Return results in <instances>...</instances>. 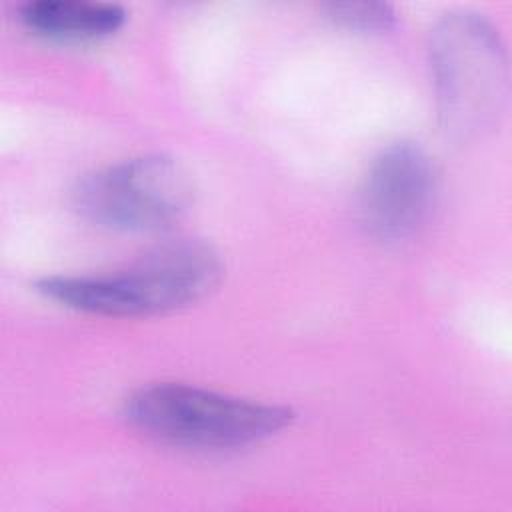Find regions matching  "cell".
Instances as JSON below:
<instances>
[{"label": "cell", "mask_w": 512, "mask_h": 512, "mask_svg": "<svg viewBox=\"0 0 512 512\" xmlns=\"http://www.w3.org/2000/svg\"><path fill=\"white\" fill-rule=\"evenodd\" d=\"M220 252L196 238L166 240L126 266L100 274L44 276L36 290L78 312L136 318L180 310L208 296L222 280Z\"/></svg>", "instance_id": "1"}, {"label": "cell", "mask_w": 512, "mask_h": 512, "mask_svg": "<svg viewBox=\"0 0 512 512\" xmlns=\"http://www.w3.org/2000/svg\"><path fill=\"white\" fill-rule=\"evenodd\" d=\"M122 414L130 426L154 440L196 450L258 444L294 418V412L280 404L182 382H154L136 388L124 400Z\"/></svg>", "instance_id": "2"}, {"label": "cell", "mask_w": 512, "mask_h": 512, "mask_svg": "<svg viewBox=\"0 0 512 512\" xmlns=\"http://www.w3.org/2000/svg\"><path fill=\"white\" fill-rule=\"evenodd\" d=\"M438 114L454 136L494 126L508 94V58L498 30L480 14L452 12L430 38Z\"/></svg>", "instance_id": "3"}, {"label": "cell", "mask_w": 512, "mask_h": 512, "mask_svg": "<svg viewBox=\"0 0 512 512\" xmlns=\"http://www.w3.org/2000/svg\"><path fill=\"white\" fill-rule=\"evenodd\" d=\"M194 180L172 156L142 154L86 174L74 188L76 210L116 232H158L194 204Z\"/></svg>", "instance_id": "4"}, {"label": "cell", "mask_w": 512, "mask_h": 512, "mask_svg": "<svg viewBox=\"0 0 512 512\" xmlns=\"http://www.w3.org/2000/svg\"><path fill=\"white\" fill-rule=\"evenodd\" d=\"M438 174L432 158L414 142H394L370 162L358 196L364 228L380 240L412 236L432 214Z\"/></svg>", "instance_id": "5"}, {"label": "cell", "mask_w": 512, "mask_h": 512, "mask_svg": "<svg viewBox=\"0 0 512 512\" xmlns=\"http://www.w3.org/2000/svg\"><path fill=\"white\" fill-rule=\"evenodd\" d=\"M26 30L60 42H94L116 34L126 22V10L112 2L36 0L18 10Z\"/></svg>", "instance_id": "6"}, {"label": "cell", "mask_w": 512, "mask_h": 512, "mask_svg": "<svg viewBox=\"0 0 512 512\" xmlns=\"http://www.w3.org/2000/svg\"><path fill=\"white\" fill-rule=\"evenodd\" d=\"M324 8L334 22L346 28L378 32L394 22V10L384 2H330Z\"/></svg>", "instance_id": "7"}]
</instances>
